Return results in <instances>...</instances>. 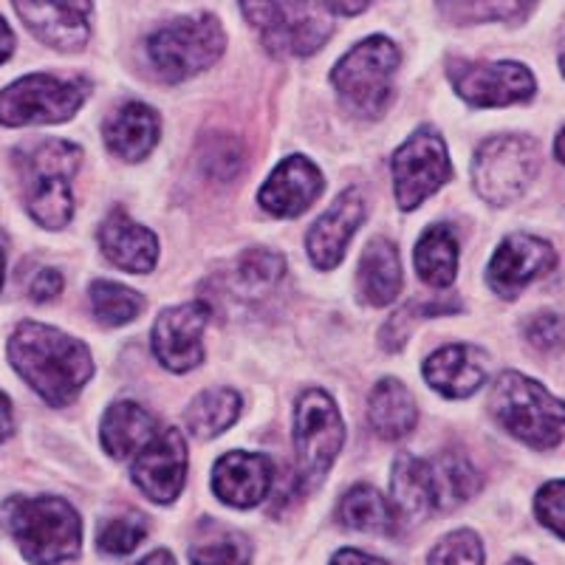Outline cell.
<instances>
[{
	"mask_svg": "<svg viewBox=\"0 0 565 565\" xmlns=\"http://www.w3.org/2000/svg\"><path fill=\"white\" fill-rule=\"evenodd\" d=\"M9 362L45 405L65 407L94 373L88 348L77 337L43 322H20L9 337Z\"/></svg>",
	"mask_w": 565,
	"mask_h": 565,
	"instance_id": "obj_1",
	"label": "cell"
},
{
	"mask_svg": "<svg viewBox=\"0 0 565 565\" xmlns=\"http://www.w3.org/2000/svg\"><path fill=\"white\" fill-rule=\"evenodd\" d=\"M0 526L32 565H63L83 552V518L54 494H14L0 507Z\"/></svg>",
	"mask_w": 565,
	"mask_h": 565,
	"instance_id": "obj_2",
	"label": "cell"
},
{
	"mask_svg": "<svg viewBox=\"0 0 565 565\" xmlns=\"http://www.w3.org/2000/svg\"><path fill=\"white\" fill-rule=\"evenodd\" d=\"M23 184L26 210L45 230H63L74 215L71 179L83 164V150L74 141L43 139L20 145L12 153Z\"/></svg>",
	"mask_w": 565,
	"mask_h": 565,
	"instance_id": "obj_3",
	"label": "cell"
},
{
	"mask_svg": "<svg viewBox=\"0 0 565 565\" xmlns=\"http://www.w3.org/2000/svg\"><path fill=\"white\" fill-rule=\"evenodd\" d=\"M489 413L532 450H554L565 436V402L521 371H503L489 393Z\"/></svg>",
	"mask_w": 565,
	"mask_h": 565,
	"instance_id": "obj_4",
	"label": "cell"
},
{
	"mask_svg": "<svg viewBox=\"0 0 565 565\" xmlns=\"http://www.w3.org/2000/svg\"><path fill=\"white\" fill-rule=\"evenodd\" d=\"M145 49H148L150 65L164 83H181L210 68L224 54L226 34L215 14H184L156 29Z\"/></svg>",
	"mask_w": 565,
	"mask_h": 565,
	"instance_id": "obj_5",
	"label": "cell"
},
{
	"mask_svg": "<svg viewBox=\"0 0 565 565\" xmlns=\"http://www.w3.org/2000/svg\"><path fill=\"white\" fill-rule=\"evenodd\" d=\"M537 173L540 145L526 134L492 136L472 159V186L492 206H509L526 195Z\"/></svg>",
	"mask_w": 565,
	"mask_h": 565,
	"instance_id": "obj_6",
	"label": "cell"
},
{
	"mask_svg": "<svg viewBox=\"0 0 565 565\" xmlns=\"http://www.w3.org/2000/svg\"><path fill=\"white\" fill-rule=\"evenodd\" d=\"M396 43L382 38V34H373V38L362 40L360 45H353L351 52L334 65L331 83H334L340 99L353 114L373 119V116H380L387 108V103H391L393 74H396Z\"/></svg>",
	"mask_w": 565,
	"mask_h": 565,
	"instance_id": "obj_7",
	"label": "cell"
},
{
	"mask_svg": "<svg viewBox=\"0 0 565 565\" xmlns=\"http://www.w3.org/2000/svg\"><path fill=\"white\" fill-rule=\"evenodd\" d=\"M88 97L90 83L85 77L29 74L0 90V125L26 128L68 122Z\"/></svg>",
	"mask_w": 565,
	"mask_h": 565,
	"instance_id": "obj_8",
	"label": "cell"
},
{
	"mask_svg": "<svg viewBox=\"0 0 565 565\" xmlns=\"http://www.w3.org/2000/svg\"><path fill=\"white\" fill-rule=\"evenodd\" d=\"M271 57H311L331 40L326 3H241Z\"/></svg>",
	"mask_w": 565,
	"mask_h": 565,
	"instance_id": "obj_9",
	"label": "cell"
},
{
	"mask_svg": "<svg viewBox=\"0 0 565 565\" xmlns=\"http://www.w3.org/2000/svg\"><path fill=\"white\" fill-rule=\"evenodd\" d=\"M342 441H345V427H342L334 398L317 387L302 393L295 411L297 481L302 489L322 483L328 469L334 467L340 456Z\"/></svg>",
	"mask_w": 565,
	"mask_h": 565,
	"instance_id": "obj_10",
	"label": "cell"
},
{
	"mask_svg": "<svg viewBox=\"0 0 565 565\" xmlns=\"http://www.w3.org/2000/svg\"><path fill=\"white\" fill-rule=\"evenodd\" d=\"M452 179V164L444 136L433 125L413 130L393 153V190L402 212H413Z\"/></svg>",
	"mask_w": 565,
	"mask_h": 565,
	"instance_id": "obj_11",
	"label": "cell"
},
{
	"mask_svg": "<svg viewBox=\"0 0 565 565\" xmlns=\"http://www.w3.org/2000/svg\"><path fill=\"white\" fill-rule=\"evenodd\" d=\"M447 74L458 97L472 108H507L529 103L537 94L532 68L514 60H450Z\"/></svg>",
	"mask_w": 565,
	"mask_h": 565,
	"instance_id": "obj_12",
	"label": "cell"
},
{
	"mask_svg": "<svg viewBox=\"0 0 565 565\" xmlns=\"http://www.w3.org/2000/svg\"><path fill=\"white\" fill-rule=\"evenodd\" d=\"M557 266V252L546 238L514 232L498 244L487 266L489 289L503 300H514L534 280L546 277Z\"/></svg>",
	"mask_w": 565,
	"mask_h": 565,
	"instance_id": "obj_13",
	"label": "cell"
},
{
	"mask_svg": "<svg viewBox=\"0 0 565 565\" xmlns=\"http://www.w3.org/2000/svg\"><path fill=\"white\" fill-rule=\"evenodd\" d=\"M212 309L206 302H181L173 309H164L156 317L153 342L156 360L173 373H190L204 362V328L210 322Z\"/></svg>",
	"mask_w": 565,
	"mask_h": 565,
	"instance_id": "obj_14",
	"label": "cell"
},
{
	"mask_svg": "<svg viewBox=\"0 0 565 565\" xmlns=\"http://www.w3.org/2000/svg\"><path fill=\"white\" fill-rule=\"evenodd\" d=\"M130 478L153 503H161V507L173 503L184 489L186 478V444L181 433L168 427L161 436H156L136 456Z\"/></svg>",
	"mask_w": 565,
	"mask_h": 565,
	"instance_id": "obj_15",
	"label": "cell"
},
{
	"mask_svg": "<svg viewBox=\"0 0 565 565\" xmlns=\"http://www.w3.org/2000/svg\"><path fill=\"white\" fill-rule=\"evenodd\" d=\"M365 221V201H362L360 190H345L337 195V201L322 212L320 218L311 224L309 235H306V252H309L311 264L317 269H334L345 257L351 235Z\"/></svg>",
	"mask_w": 565,
	"mask_h": 565,
	"instance_id": "obj_16",
	"label": "cell"
},
{
	"mask_svg": "<svg viewBox=\"0 0 565 565\" xmlns=\"http://www.w3.org/2000/svg\"><path fill=\"white\" fill-rule=\"evenodd\" d=\"M322 173L306 156L282 159L260 186V206L277 218H297L320 199Z\"/></svg>",
	"mask_w": 565,
	"mask_h": 565,
	"instance_id": "obj_17",
	"label": "cell"
},
{
	"mask_svg": "<svg viewBox=\"0 0 565 565\" xmlns=\"http://www.w3.org/2000/svg\"><path fill=\"white\" fill-rule=\"evenodd\" d=\"M424 380L447 398H467L489 380V356L483 348L452 342L424 360Z\"/></svg>",
	"mask_w": 565,
	"mask_h": 565,
	"instance_id": "obj_18",
	"label": "cell"
},
{
	"mask_svg": "<svg viewBox=\"0 0 565 565\" xmlns=\"http://www.w3.org/2000/svg\"><path fill=\"white\" fill-rule=\"evenodd\" d=\"M275 467L257 452H226L212 469V487L232 509H252L264 503L271 489Z\"/></svg>",
	"mask_w": 565,
	"mask_h": 565,
	"instance_id": "obj_19",
	"label": "cell"
},
{
	"mask_svg": "<svg viewBox=\"0 0 565 565\" xmlns=\"http://www.w3.org/2000/svg\"><path fill=\"white\" fill-rule=\"evenodd\" d=\"M99 249L116 269L148 275L159 257V241L153 232L136 224L122 206H116L99 224Z\"/></svg>",
	"mask_w": 565,
	"mask_h": 565,
	"instance_id": "obj_20",
	"label": "cell"
},
{
	"mask_svg": "<svg viewBox=\"0 0 565 565\" xmlns=\"http://www.w3.org/2000/svg\"><path fill=\"white\" fill-rule=\"evenodd\" d=\"M34 38L43 40L57 52H79L90 38L88 9L90 3H14Z\"/></svg>",
	"mask_w": 565,
	"mask_h": 565,
	"instance_id": "obj_21",
	"label": "cell"
},
{
	"mask_svg": "<svg viewBox=\"0 0 565 565\" xmlns=\"http://www.w3.org/2000/svg\"><path fill=\"white\" fill-rule=\"evenodd\" d=\"M159 114L150 105L139 103V99H128V103L119 105L103 128L105 145H108L110 153L119 156L122 161L148 159L150 150L159 141Z\"/></svg>",
	"mask_w": 565,
	"mask_h": 565,
	"instance_id": "obj_22",
	"label": "cell"
},
{
	"mask_svg": "<svg viewBox=\"0 0 565 565\" xmlns=\"http://www.w3.org/2000/svg\"><path fill=\"white\" fill-rule=\"evenodd\" d=\"M427 481H430L433 509L438 512H452L463 507L481 492V472L463 452L444 450L427 461Z\"/></svg>",
	"mask_w": 565,
	"mask_h": 565,
	"instance_id": "obj_23",
	"label": "cell"
},
{
	"mask_svg": "<svg viewBox=\"0 0 565 565\" xmlns=\"http://www.w3.org/2000/svg\"><path fill=\"white\" fill-rule=\"evenodd\" d=\"M360 295L367 306H391L402 291V260L398 246L387 238H371L356 269Z\"/></svg>",
	"mask_w": 565,
	"mask_h": 565,
	"instance_id": "obj_24",
	"label": "cell"
},
{
	"mask_svg": "<svg viewBox=\"0 0 565 565\" xmlns=\"http://www.w3.org/2000/svg\"><path fill=\"white\" fill-rule=\"evenodd\" d=\"M367 422L382 441H398L416 427V398L402 382L385 376L376 382L371 398H367Z\"/></svg>",
	"mask_w": 565,
	"mask_h": 565,
	"instance_id": "obj_25",
	"label": "cell"
},
{
	"mask_svg": "<svg viewBox=\"0 0 565 565\" xmlns=\"http://www.w3.org/2000/svg\"><path fill=\"white\" fill-rule=\"evenodd\" d=\"M103 447L110 458L136 456L156 438V422L148 411L136 402H116L103 418Z\"/></svg>",
	"mask_w": 565,
	"mask_h": 565,
	"instance_id": "obj_26",
	"label": "cell"
},
{
	"mask_svg": "<svg viewBox=\"0 0 565 565\" xmlns=\"http://www.w3.org/2000/svg\"><path fill=\"white\" fill-rule=\"evenodd\" d=\"M391 509L398 521H427L436 514L427 481V461L416 456H398L391 476Z\"/></svg>",
	"mask_w": 565,
	"mask_h": 565,
	"instance_id": "obj_27",
	"label": "cell"
},
{
	"mask_svg": "<svg viewBox=\"0 0 565 565\" xmlns=\"http://www.w3.org/2000/svg\"><path fill=\"white\" fill-rule=\"evenodd\" d=\"M416 271L433 289H450L458 275V238L452 226L433 224L416 244Z\"/></svg>",
	"mask_w": 565,
	"mask_h": 565,
	"instance_id": "obj_28",
	"label": "cell"
},
{
	"mask_svg": "<svg viewBox=\"0 0 565 565\" xmlns=\"http://www.w3.org/2000/svg\"><path fill=\"white\" fill-rule=\"evenodd\" d=\"M252 543L244 532L218 521H201L190 543L193 565H249Z\"/></svg>",
	"mask_w": 565,
	"mask_h": 565,
	"instance_id": "obj_29",
	"label": "cell"
},
{
	"mask_svg": "<svg viewBox=\"0 0 565 565\" xmlns=\"http://www.w3.org/2000/svg\"><path fill=\"white\" fill-rule=\"evenodd\" d=\"M241 416V393L232 387H210L190 402L184 413L186 430L201 441L221 436L230 430Z\"/></svg>",
	"mask_w": 565,
	"mask_h": 565,
	"instance_id": "obj_30",
	"label": "cell"
},
{
	"mask_svg": "<svg viewBox=\"0 0 565 565\" xmlns=\"http://www.w3.org/2000/svg\"><path fill=\"white\" fill-rule=\"evenodd\" d=\"M340 523L360 534H382L393 532L396 514H393L391 503L382 498L380 489H373L371 483H356L342 494Z\"/></svg>",
	"mask_w": 565,
	"mask_h": 565,
	"instance_id": "obj_31",
	"label": "cell"
},
{
	"mask_svg": "<svg viewBox=\"0 0 565 565\" xmlns=\"http://www.w3.org/2000/svg\"><path fill=\"white\" fill-rule=\"evenodd\" d=\"M90 309H94V315H97L103 326L119 328L125 322H134L141 315L145 297L122 286V282L97 280L90 286Z\"/></svg>",
	"mask_w": 565,
	"mask_h": 565,
	"instance_id": "obj_32",
	"label": "cell"
},
{
	"mask_svg": "<svg viewBox=\"0 0 565 565\" xmlns=\"http://www.w3.org/2000/svg\"><path fill=\"white\" fill-rule=\"evenodd\" d=\"M286 277V260L271 249H249L241 255L238 271H235V289L238 295H264L275 289L277 282Z\"/></svg>",
	"mask_w": 565,
	"mask_h": 565,
	"instance_id": "obj_33",
	"label": "cell"
},
{
	"mask_svg": "<svg viewBox=\"0 0 565 565\" xmlns=\"http://www.w3.org/2000/svg\"><path fill=\"white\" fill-rule=\"evenodd\" d=\"M148 518L136 509H128L122 514H114L108 521L99 523L97 548L108 557H125L141 546V540L148 537Z\"/></svg>",
	"mask_w": 565,
	"mask_h": 565,
	"instance_id": "obj_34",
	"label": "cell"
},
{
	"mask_svg": "<svg viewBox=\"0 0 565 565\" xmlns=\"http://www.w3.org/2000/svg\"><path fill=\"white\" fill-rule=\"evenodd\" d=\"M427 565H483V543L472 529H456L433 546Z\"/></svg>",
	"mask_w": 565,
	"mask_h": 565,
	"instance_id": "obj_35",
	"label": "cell"
},
{
	"mask_svg": "<svg viewBox=\"0 0 565 565\" xmlns=\"http://www.w3.org/2000/svg\"><path fill=\"white\" fill-rule=\"evenodd\" d=\"M458 311L456 302L444 306V302H411L407 309H402L398 315H393L387 320L385 331H382V342H385L387 351H398L405 345L407 334H411V326L418 320V317H436V315H452Z\"/></svg>",
	"mask_w": 565,
	"mask_h": 565,
	"instance_id": "obj_36",
	"label": "cell"
},
{
	"mask_svg": "<svg viewBox=\"0 0 565 565\" xmlns=\"http://www.w3.org/2000/svg\"><path fill=\"white\" fill-rule=\"evenodd\" d=\"M438 9L461 23H487V20H523L534 3H438Z\"/></svg>",
	"mask_w": 565,
	"mask_h": 565,
	"instance_id": "obj_37",
	"label": "cell"
},
{
	"mask_svg": "<svg viewBox=\"0 0 565 565\" xmlns=\"http://www.w3.org/2000/svg\"><path fill=\"white\" fill-rule=\"evenodd\" d=\"M534 514L540 526L565 540V478L548 481L534 494Z\"/></svg>",
	"mask_w": 565,
	"mask_h": 565,
	"instance_id": "obj_38",
	"label": "cell"
},
{
	"mask_svg": "<svg viewBox=\"0 0 565 565\" xmlns=\"http://www.w3.org/2000/svg\"><path fill=\"white\" fill-rule=\"evenodd\" d=\"M523 334L540 353H557L565 345V320L557 311H537L523 322Z\"/></svg>",
	"mask_w": 565,
	"mask_h": 565,
	"instance_id": "obj_39",
	"label": "cell"
},
{
	"mask_svg": "<svg viewBox=\"0 0 565 565\" xmlns=\"http://www.w3.org/2000/svg\"><path fill=\"white\" fill-rule=\"evenodd\" d=\"M201 164H204V170L212 175V179H218V181L235 179L241 170L238 141L215 139L210 141V145H204V150H201Z\"/></svg>",
	"mask_w": 565,
	"mask_h": 565,
	"instance_id": "obj_40",
	"label": "cell"
},
{
	"mask_svg": "<svg viewBox=\"0 0 565 565\" xmlns=\"http://www.w3.org/2000/svg\"><path fill=\"white\" fill-rule=\"evenodd\" d=\"M29 295L34 302H52L63 295V275L57 269H43L34 275L32 286H29Z\"/></svg>",
	"mask_w": 565,
	"mask_h": 565,
	"instance_id": "obj_41",
	"label": "cell"
},
{
	"mask_svg": "<svg viewBox=\"0 0 565 565\" xmlns=\"http://www.w3.org/2000/svg\"><path fill=\"white\" fill-rule=\"evenodd\" d=\"M331 565H387L385 559L380 557H371L365 552H356V548H342L331 557Z\"/></svg>",
	"mask_w": 565,
	"mask_h": 565,
	"instance_id": "obj_42",
	"label": "cell"
},
{
	"mask_svg": "<svg viewBox=\"0 0 565 565\" xmlns=\"http://www.w3.org/2000/svg\"><path fill=\"white\" fill-rule=\"evenodd\" d=\"M14 430V422H12V402L3 391H0V441H7Z\"/></svg>",
	"mask_w": 565,
	"mask_h": 565,
	"instance_id": "obj_43",
	"label": "cell"
},
{
	"mask_svg": "<svg viewBox=\"0 0 565 565\" xmlns=\"http://www.w3.org/2000/svg\"><path fill=\"white\" fill-rule=\"evenodd\" d=\"M12 54H14V34H12V29H9L7 20L0 18V65L7 63Z\"/></svg>",
	"mask_w": 565,
	"mask_h": 565,
	"instance_id": "obj_44",
	"label": "cell"
},
{
	"mask_svg": "<svg viewBox=\"0 0 565 565\" xmlns=\"http://www.w3.org/2000/svg\"><path fill=\"white\" fill-rule=\"evenodd\" d=\"M134 565H175V557L168 552V548H156V552L145 554L141 559H136Z\"/></svg>",
	"mask_w": 565,
	"mask_h": 565,
	"instance_id": "obj_45",
	"label": "cell"
},
{
	"mask_svg": "<svg viewBox=\"0 0 565 565\" xmlns=\"http://www.w3.org/2000/svg\"><path fill=\"white\" fill-rule=\"evenodd\" d=\"M328 7V12L334 14V12H340V14H360V12H365L367 7H371V3H326Z\"/></svg>",
	"mask_w": 565,
	"mask_h": 565,
	"instance_id": "obj_46",
	"label": "cell"
},
{
	"mask_svg": "<svg viewBox=\"0 0 565 565\" xmlns=\"http://www.w3.org/2000/svg\"><path fill=\"white\" fill-rule=\"evenodd\" d=\"M554 156H557V161L565 168V125L554 136Z\"/></svg>",
	"mask_w": 565,
	"mask_h": 565,
	"instance_id": "obj_47",
	"label": "cell"
},
{
	"mask_svg": "<svg viewBox=\"0 0 565 565\" xmlns=\"http://www.w3.org/2000/svg\"><path fill=\"white\" fill-rule=\"evenodd\" d=\"M3 277H7V252H3V241H0V289H3Z\"/></svg>",
	"mask_w": 565,
	"mask_h": 565,
	"instance_id": "obj_48",
	"label": "cell"
},
{
	"mask_svg": "<svg viewBox=\"0 0 565 565\" xmlns=\"http://www.w3.org/2000/svg\"><path fill=\"white\" fill-rule=\"evenodd\" d=\"M557 63H559V74H563V77H565V38H563V43H559V57H557Z\"/></svg>",
	"mask_w": 565,
	"mask_h": 565,
	"instance_id": "obj_49",
	"label": "cell"
},
{
	"mask_svg": "<svg viewBox=\"0 0 565 565\" xmlns=\"http://www.w3.org/2000/svg\"><path fill=\"white\" fill-rule=\"evenodd\" d=\"M507 565H532V563H529L526 557H514V559H509Z\"/></svg>",
	"mask_w": 565,
	"mask_h": 565,
	"instance_id": "obj_50",
	"label": "cell"
}]
</instances>
